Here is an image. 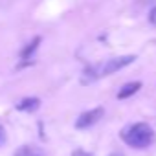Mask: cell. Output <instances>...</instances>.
<instances>
[{"mask_svg":"<svg viewBox=\"0 0 156 156\" xmlns=\"http://www.w3.org/2000/svg\"><path fill=\"white\" fill-rule=\"evenodd\" d=\"M121 138L129 147L145 149L154 141V130L147 123H132L121 130Z\"/></svg>","mask_w":156,"mask_h":156,"instance_id":"1","label":"cell"},{"mask_svg":"<svg viewBox=\"0 0 156 156\" xmlns=\"http://www.w3.org/2000/svg\"><path fill=\"white\" fill-rule=\"evenodd\" d=\"M110 156H123V154H121V152H112Z\"/></svg>","mask_w":156,"mask_h":156,"instance_id":"10","label":"cell"},{"mask_svg":"<svg viewBox=\"0 0 156 156\" xmlns=\"http://www.w3.org/2000/svg\"><path fill=\"white\" fill-rule=\"evenodd\" d=\"M39 42H41V37H35V39H33V41H31V42L22 50V53H20V55H22V59H28V57H30V53H33V51L37 50Z\"/></svg>","mask_w":156,"mask_h":156,"instance_id":"7","label":"cell"},{"mask_svg":"<svg viewBox=\"0 0 156 156\" xmlns=\"http://www.w3.org/2000/svg\"><path fill=\"white\" fill-rule=\"evenodd\" d=\"M140 88H141V83H140V81L127 83V85H123V87L119 88V92H118V99H127V98L134 96V94H136Z\"/></svg>","mask_w":156,"mask_h":156,"instance_id":"4","label":"cell"},{"mask_svg":"<svg viewBox=\"0 0 156 156\" xmlns=\"http://www.w3.org/2000/svg\"><path fill=\"white\" fill-rule=\"evenodd\" d=\"M39 105H41V101H39L37 98H26V99H22V101L17 105V108H19V110H24V112H31V110L39 108Z\"/></svg>","mask_w":156,"mask_h":156,"instance_id":"5","label":"cell"},{"mask_svg":"<svg viewBox=\"0 0 156 156\" xmlns=\"http://www.w3.org/2000/svg\"><path fill=\"white\" fill-rule=\"evenodd\" d=\"M103 114H105V110H103L101 107L92 108V110H87V112H83L79 118H77L75 127H77V129H88V127H92L94 123H98V121L103 118Z\"/></svg>","mask_w":156,"mask_h":156,"instance_id":"3","label":"cell"},{"mask_svg":"<svg viewBox=\"0 0 156 156\" xmlns=\"http://www.w3.org/2000/svg\"><path fill=\"white\" fill-rule=\"evenodd\" d=\"M149 20H151L152 26H156V6L151 9V13H149Z\"/></svg>","mask_w":156,"mask_h":156,"instance_id":"8","label":"cell"},{"mask_svg":"<svg viewBox=\"0 0 156 156\" xmlns=\"http://www.w3.org/2000/svg\"><path fill=\"white\" fill-rule=\"evenodd\" d=\"M2 136H4V130H2V127H0V140H2Z\"/></svg>","mask_w":156,"mask_h":156,"instance_id":"11","label":"cell"},{"mask_svg":"<svg viewBox=\"0 0 156 156\" xmlns=\"http://www.w3.org/2000/svg\"><path fill=\"white\" fill-rule=\"evenodd\" d=\"M13 156H44V152L39 149V147H33V145H24L20 147L19 151H15Z\"/></svg>","mask_w":156,"mask_h":156,"instance_id":"6","label":"cell"},{"mask_svg":"<svg viewBox=\"0 0 156 156\" xmlns=\"http://www.w3.org/2000/svg\"><path fill=\"white\" fill-rule=\"evenodd\" d=\"M73 156H88V154H85V152H81V151H77V152H73Z\"/></svg>","mask_w":156,"mask_h":156,"instance_id":"9","label":"cell"},{"mask_svg":"<svg viewBox=\"0 0 156 156\" xmlns=\"http://www.w3.org/2000/svg\"><path fill=\"white\" fill-rule=\"evenodd\" d=\"M134 59H136L134 55H123V57H114V59H108V61H105L103 64L92 66V72H94L96 79H98V77H101V75H110V73H114V72H118V70H121V68L129 66L130 62H134Z\"/></svg>","mask_w":156,"mask_h":156,"instance_id":"2","label":"cell"}]
</instances>
